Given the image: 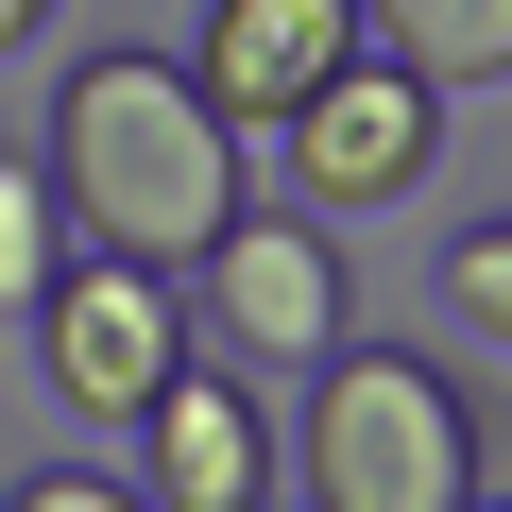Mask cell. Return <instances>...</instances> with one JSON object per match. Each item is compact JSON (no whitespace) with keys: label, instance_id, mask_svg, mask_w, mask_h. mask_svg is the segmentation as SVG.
Wrapping results in <instances>:
<instances>
[{"label":"cell","instance_id":"obj_10","mask_svg":"<svg viewBox=\"0 0 512 512\" xmlns=\"http://www.w3.org/2000/svg\"><path fill=\"white\" fill-rule=\"evenodd\" d=\"M444 308H461L478 342H512V222H461V239H444Z\"/></svg>","mask_w":512,"mask_h":512},{"label":"cell","instance_id":"obj_11","mask_svg":"<svg viewBox=\"0 0 512 512\" xmlns=\"http://www.w3.org/2000/svg\"><path fill=\"white\" fill-rule=\"evenodd\" d=\"M0 512H154V495H137V478H86V461H52V478H18Z\"/></svg>","mask_w":512,"mask_h":512},{"label":"cell","instance_id":"obj_6","mask_svg":"<svg viewBox=\"0 0 512 512\" xmlns=\"http://www.w3.org/2000/svg\"><path fill=\"white\" fill-rule=\"evenodd\" d=\"M427 154H444V103H427L393 52H359V69L291 120V205H393V188H427Z\"/></svg>","mask_w":512,"mask_h":512},{"label":"cell","instance_id":"obj_4","mask_svg":"<svg viewBox=\"0 0 512 512\" xmlns=\"http://www.w3.org/2000/svg\"><path fill=\"white\" fill-rule=\"evenodd\" d=\"M35 342H52V393H69L86 427H137V410L188 376L171 274H137V256H69V274H52V308H35Z\"/></svg>","mask_w":512,"mask_h":512},{"label":"cell","instance_id":"obj_8","mask_svg":"<svg viewBox=\"0 0 512 512\" xmlns=\"http://www.w3.org/2000/svg\"><path fill=\"white\" fill-rule=\"evenodd\" d=\"M359 35L427 86V103H461V86H512V0H359Z\"/></svg>","mask_w":512,"mask_h":512},{"label":"cell","instance_id":"obj_7","mask_svg":"<svg viewBox=\"0 0 512 512\" xmlns=\"http://www.w3.org/2000/svg\"><path fill=\"white\" fill-rule=\"evenodd\" d=\"M137 461H154V478H137L154 512H256V495H274V410L188 359V376L137 410Z\"/></svg>","mask_w":512,"mask_h":512},{"label":"cell","instance_id":"obj_3","mask_svg":"<svg viewBox=\"0 0 512 512\" xmlns=\"http://www.w3.org/2000/svg\"><path fill=\"white\" fill-rule=\"evenodd\" d=\"M188 274H205V325L239 359H274V376H325L342 359V239H308V205H239Z\"/></svg>","mask_w":512,"mask_h":512},{"label":"cell","instance_id":"obj_1","mask_svg":"<svg viewBox=\"0 0 512 512\" xmlns=\"http://www.w3.org/2000/svg\"><path fill=\"white\" fill-rule=\"evenodd\" d=\"M52 205H69V256L188 274V256L239 222V120L171 52H86L69 103H52Z\"/></svg>","mask_w":512,"mask_h":512},{"label":"cell","instance_id":"obj_5","mask_svg":"<svg viewBox=\"0 0 512 512\" xmlns=\"http://www.w3.org/2000/svg\"><path fill=\"white\" fill-rule=\"evenodd\" d=\"M359 52H376V35H359V0H222L205 52H188V86H205L222 120H256V137H291Z\"/></svg>","mask_w":512,"mask_h":512},{"label":"cell","instance_id":"obj_12","mask_svg":"<svg viewBox=\"0 0 512 512\" xmlns=\"http://www.w3.org/2000/svg\"><path fill=\"white\" fill-rule=\"evenodd\" d=\"M35 18H52V0H0V52H18V35H35Z\"/></svg>","mask_w":512,"mask_h":512},{"label":"cell","instance_id":"obj_13","mask_svg":"<svg viewBox=\"0 0 512 512\" xmlns=\"http://www.w3.org/2000/svg\"><path fill=\"white\" fill-rule=\"evenodd\" d=\"M478 512H512V495H478Z\"/></svg>","mask_w":512,"mask_h":512},{"label":"cell","instance_id":"obj_2","mask_svg":"<svg viewBox=\"0 0 512 512\" xmlns=\"http://www.w3.org/2000/svg\"><path fill=\"white\" fill-rule=\"evenodd\" d=\"M308 512H478V410L410 342H342L308 376Z\"/></svg>","mask_w":512,"mask_h":512},{"label":"cell","instance_id":"obj_9","mask_svg":"<svg viewBox=\"0 0 512 512\" xmlns=\"http://www.w3.org/2000/svg\"><path fill=\"white\" fill-rule=\"evenodd\" d=\"M52 274H69V205H52V171H35V154H0V325H35V308H52Z\"/></svg>","mask_w":512,"mask_h":512}]
</instances>
